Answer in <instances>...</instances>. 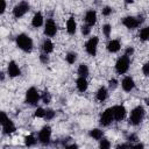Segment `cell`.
I'll list each match as a JSON object with an SVG mask.
<instances>
[{
    "mask_svg": "<svg viewBox=\"0 0 149 149\" xmlns=\"http://www.w3.org/2000/svg\"><path fill=\"white\" fill-rule=\"evenodd\" d=\"M146 104L149 106V98H147V99H146Z\"/></svg>",
    "mask_w": 149,
    "mask_h": 149,
    "instance_id": "obj_44",
    "label": "cell"
},
{
    "mask_svg": "<svg viewBox=\"0 0 149 149\" xmlns=\"http://www.w3.org/2000/svg\"><path fill=\"white\" fill-rule=\"evenodd\" d=\"M85 21H86V24L87 26H93L97 21V13L95 10H88L85 15Z\"/></svg>",
    "mask_w": 149,
    "mask_h": 149,
    "instance_id": "obj_14",
    "label": "cell"
},
{
    "mask_svg": "<svg viewBox=\"0 0 149 149\" xmlns=\"http://www.w3.org/2000/svg\"><path fill=\"white\" fill-rule=\"evenodd\" d=\"M99 148H100V149H109V148H111V142H109L108 140H106V139H102V140L100 141Z\"/></svg>",
    "mask_w": 149,
    "mask_h": 149,
    "instance_id": "obj_27",
    "label": "cell"
},
{
    "mask_svg": "<svg viewBox=\"0 0 149 149\" xmlns=\"http://www.w3.org/2000/svg\"><path fill=\"white\" fill-rule=\"evenodd\" d=\"M50 137H51V128L49 126L43 127L38 134V141L42 144H48L50 142Z\"/></svg>",
    "mask_w": 149,
    "mask_h": 149,
    "instance_id": "obj_5",
    "label": "cell"
},
{
    "mask_svg": "<svg viewBox=\"0 0 149 149\" xmlns=\"http://www.w3.org/2000/svg\"><path fill=\"white\" fill-rule=\"evenodd\" d=\"M113 113H114V119L118 120V121H121L126 115V108L121 105L114 106L113 107Z\"/></svg>",
    "mask_w": 149,
    "mask_h": 149,
    "instance_id": "obj_11",
    "label": "cell"
},
{
    "mask_svg": "<svg viewBox=\"0 0 149 149\" xmlns=\"http://www.w3.org/2000/svg\"><path fill=\"white\" fill-rule=\"evenodd\" d=\"M119 49H120V42L118 40H112L108 42L107 50L109 52H116V51H119Z\"/></svg>",
    "mask_w": 149,
    "mask_h": 149,
    "instance_id": "obj_15",
    "label": "cell"
},
{
    "mask_svg": "<svg viewBox=\"0 0 149 149\" xmlns=\"http://www.w3.org/2000/svg\"><path fill=\"white\" fill-rule=\"evenodd\" d=\"M2 129H3V133L5 134H10V133L15 132V126H14L13 121L8 120L5 125H2Z\"/></svg>",
    "mask_w": 149,
    "mask_h": 149,
    "instance_id": "obj_18",
    "label": "cell"
},
{
    "mask_svg": "<svg viewBox=\"0 0 149 149\" xmlns=\"http://www.w3.org/2000/svg\"><path fill=\"white\" fill-rule=\"evenodd\" d=\"M40 59H41V62H42V63H44V64H47V63L49 62V57H48L45 54L41 55V56H40Z\"/></svg>",
    "mask_w": 149,
    "mask_h": 149,
    "instance_id": "obj_37",
    "label": "cell"
},
{
    "mask_svg": "<svg viewBox=\"0 0 149 149\" xmlns=\"http://www.w3.org/2000/svg\"><path fill=\"white\" fill-rule=\"evenodd\" d=\"M98 42H99V40H98L97 36L91 37V38L86 42V44H85V49H86V51H87L88 55H91V56H94V55H95Z\"/></svg>",
    "mask_w": 149,
    "mask_h": 149,
    "instance_id": "obj_6",
    "label": "cell"
},
{
    "mask_svg": "<svg viewBox=\"0 0 149 149\" xmlns=\"http://www.w3.org/2000/svg\"><path fill=\"white\" fill-rule=\"evenodd\" d=\"M106 98H107V88L102 86V87H100V88L98 90V92H97V99H98L99 101H104Z\"/></svg>",
    "mask_w": 149,
    "mask_h": 149,
    "instance_id": "obj_21",
    "label": "cell"
},
{
    "mask_svg": "<svg viewBox=\"0 0 149 149\" xmlns=\"http://www.w3.org/2000/svg\"><path fill=\"white\" fill-rule=\"evenodd\" d=\"M24 143H26L27 147H31V146H34V144L36 143V139H35L33 135H28V136H26V139H24Z\"/></svg>",
    "mask_w": 149,
    "mask_h": 149,
    "instance_id": "obj_25",
    "label": "cell"
},
{
    "mask_svg": "<svg viewBox=\"0 0 149 149\" xmlns=\"http://www.w3.org/2000/svg\"><path fill=\"white\" fill-rule=\"evenodd\" d=\"M44 115H45V111H44L43 108L38 107V108L35 111V116H37V118H44Z\"/></svg>",
    "mask_w": 149,
    "mask_h": 149,
    "instance_id": "obj_29",
    "label": "cell"
},
{
    "mask_svg": "<svg viewBox=\"0 0 149 149\" xmlns=\"http://www.w3.org/2000/svg\"><path fill=\"white\" fill-rule=\"evenodd\" d=\"M54 116H55V112H54L52 109H47V111H45V115H44V118H45L47 120H51Z\"/></svg>",
    "mask_w": 149,
    "mask_h": 149,
    "instance_id": "obj_30",
    "label": "cell"
},
{
    "mask_svg": "<svg viewBox=\"0 0 149 149\" xmlns=\"http://www.w3.org/2000/svg\"><path fill=\"white\" fill-rule=\"evenodd\" d=\"M142 21H143V17H142V16H139V17L126 16V17L122 20V23H123L128 29H134V28H136Z\"/></svg>",
    "mask_w": 149,
    "mask_h": 149,
    "instance_id": "obj_4",
    "label": "cell"
},
{
    "mask_svg": "<svg viewBox=\"0 0 149 149\" xmlns=\"http://www.w3.org/2000/svg\"><path fill=\"white\" fill-rule=\"evenodd\" d=\"M38 99H40V95H38L37 90L35 87H30L27 91V93H26V100H27V102L30 104V105H36L37 101H38Z\"/></svg>",
    "mask_w": 149,
    "mask_h": 149,
    "instance_id": "obj_7",
    "label": "cell"
},
{
    "mask_svg": "<svg viewBox=\"0 0 149 149\" xmlns=\"http://www.w3.org/2000/svg\"><path fill=\"white\" fill-rule=\"evenodd\" d=\"M42 100H43L44 104H49L50 100H51V95H50V93L47 92V91L43 92V94H42Z\"/></svg>",
    "mask_w": 149,
    "mask_h": 149,
    "instance_id": "obj_28",
    "label": "cell"
},
{
    "mask_svg": "<svg viewBox=\"0 0 149 149\" xmlns=\"http://www.w3.org/2000/svg\"><path fill=\"white\" fill-rule=\"evenodd\" d=\"M144 116V109L142 106H136L132 112H130V118H129V122L132 125H139Z\"/></svg>",
    "mask_w": 149,
    "mask_h": 149,
    "instance_id": "obj_2",
    "label": "cell"
},
{
    "mask_svg": "<svg viewBox=\"0 0 149 149\" xmlns=\"http://www.w3.org/2000/svg\"><path fill=\"white\" fill-rule=\"evenodd\" d=\"M132 149H144V146H143V143H137V144L134 146Z\"/></svg>",
    "mask_w": 149,
    "mask_h": 149,
    "instance_id": "obj_40",
    "label": "cell"
},
{
    "mask_svg": "<svg viewBox=\"0 0 149 149\" xmlns=\"http://www.w3.org/2000/svg\"><path fill=\"white\" fill-rule=\"evenodd\" d=\"M142 72H143L146 76H149V62L146 63V64L143 65V68H142Z\"/></svg>",
    "mask_w": 149,
    "mask_h": 149,
    "instance_id": "obj_34",
    "label": "cell"
},
{
    "mask_svg": "<svg viewBox=\"0 0 149 149\" xmlns=\"http://www.w3.org/2000/svg\"><path fill=\"white\" fill-rule=\"evenodd\" d=\"M90 26H87V24H85V26H83L81 27V33L84 34V35H88L90 34Z\"/></svg>",
    "mask_w": 149,
    "mask_h": 149,
    "instance_id": "obj_33",
    "label": "cell"
},
{
    "mask_svg": "<svg viewBox=\"0 0 149 149\" xmlns=\"http://www.w3.org/2000/svg\"><path fill=\"white\" fill-rule=\"evenodd\" d=\"M7 71H8V74L10 76V77H17L21 72H20V69H19V66L16 65V63L15 62H9L8 63V68H7Z\"/></svg>",
    "mask_w": 149,
    "mask_h": 149,
    "instance_id": "obj_12",
    "label": "cell"
},
{
    "mask_svg": "<svg viewBox=\"0 0 149 149\" xmlns=\"http://www.w3.org/2000/svg\"><path fill=\"white\" fill-rule=\"evenodd\" d=\"M111 13H112V8H111V7H104V8H102V15L108 16Z\"/></svg>",
    "mask_w": 149,
    "mask_h": 149,
    "instance_id": "obj_32",
    "label": "cell"
},
{
    "mask_svg": "<svg viewBox=\"0 0 149 149\" xmlns=\"http://www.w3.org/2000/svg\"><path fill=\"white\" fill-rule=\"evenodd\" d=\"M140 38L142 41L149 40V27H144V28L141 29V31H140Z\"/></svg>",
    "mask_w": 149,
    "mask_h": 149,
    "instance_id": "obj_24",
    "label": "cell"
},
{
    "mask_svg": "<svg viewBox=\"0 0 149 149\" xmlns=\"http://www.w3.org/2000/svg\"><path fill=\"white\" fill-rule=\"evenodd\" d=\"M121 85H122V88L126 92H129V91H132L134 88L135 83H134V80L130 77H125L123 80H122V83H121Z\"/></svg>",
    "mask_w": 149,
    "mask_h": 149,
    "instance_id": "obj_13",
    "label": "cell"
},
{
    "mask_svg": "<svg viewBox=\"0 0 149 149\" xmlns=\"http://www.w3.org/2000/svg\"><path fill=\"white\" fill-rule=\"evenodd\" d=\"M42 23H43V16H42V14H41L40 12H37V13L34 15L33 20H31V24L37 28V27L42 26Z\"/></svg>",
    "mask_w": 149,
    "mask_h": 149,
    "instance_id": "obj_17",
    "label": "cell"
},
{
    "mask_svg": "<svg viewBox=\"0 0 149 149\" xmlns=\"http://www.w3.org/2000/svg\"><path fill=\"white\" fill-rule=\"evenodd\" d=\"M77 88H78L80 92L86 91V88H87V81H86L85 78L79 77V78L77 79Z\"/></svg>",
    "mask_w": 149,
    "mask_h": 149,
    "instance_id": "obj_19",
    "label": "cell"
},
{
    "mask_svg": "<svg viewBox=\"0 0 149 149\" xmlns=\"http://www.w3.org/2000/svg\"><path fill=\"white\" fill-rule=\"evenodd\" d=\"M65 58H66V62H68L69 64H73V63L76 62V59H77V55H76L74 52H69Z\"/></svg>",
    "mask_w": 149,
    "mask_h": 149,
    "instance_id": "obj_26",
    "label": "cell"
},
{
    "mask_svg": "<svg viewBox=\"0 0 149 149\" xmlns=\"http://www.w3.org/2000/svg\"><path fill=\"white\" fill-rule=\"evenodd\" d=\"M128 139H129V141H130V142H133V141H136V140H137V137H136V135H135V134L129 135V137H128Z\"/></svg>",
    "mask_w": 149,
    "mask_h": 149,
    "instance_id": "obj_41",
    "label": "cell"
},
{
    "mask_svg": "<svg viewBox=\"0 0 149 149\" xmlns=\"http://www.w3.org/2000/svg\"><path fill=\"white\" fill-rule=\"evenodd\" d=\"M90 135H91V137H93L94 140H100V139L102 137V130H100V129H98V128H94V129H92V130L90 132Z\"/></svg>",
    "mask_w": 149,
    "mask_h": 149,
    "instance_id": "obj_23",
    "label": "cell"
},
{
    "mask_svg": "<svg viewBox=\"0 0 149 149\" xmlns=\"http://www.w3.org/2000/svg\"><path fill=\"white\" fill-rule=\"evenodd\" d=\"M78 74L83 78H85L87 74H88V68L86 64H80L79 68H78Z\"/></svg>",
    "mask_w": 149,
    "mask_h": 149,
    "instance_id": "obj_22",
    "label": "cell"
},
{
    "mask_svg": "<svg viewBox=\"0 0 149 149\" xmlns=\"http://www.w3.org/2000/svg\"><path fill=\"white\" fill-rule=\"evenodd\" d=\"M28 9H29V5H28V2L22 1V2H20L19 5H16V6L14 7V9H13V14H14L15 17H21V16H23V15L28 12Z\"/></svg>",
    "mask_w": 149,
    "mask_h": 149,
    "instance_id": "obj_8",
    "label": "cell"
},
{
    "mask_svg": "<svg viewBox=\"0 0 149 149\" xmlns=\"http://www.w3.org/2000/svg\"><path fill=\"white\" fill-rule=\"evenodd\" d=\"M1 9H0V13H3L5 12V9H6V2L5 1H1Z\"/></svg>",
    "mask_w": 149,
    "mask_h": 149,
    "instance_id": "obj_42",
    "label": "cell"
},
{
    "mask_svg": "<svg viewBox=\"0 0 149 149\" xmlns=\"http://www.w3.org/2000/svg\"><path fill=\"white\" fill-rule=\"evenodd\" d=\"M16 44H17V47L21 49V50H23V51H30L31 50V48H33V41H31V38L29 37V36H27L26 34H20V35H17V37H16Z\"/></svg>",
    "mask_w": 149,
    "mask_h": 149,
    "instance_id": "obj_1",
    "label": "cell"
},
{
    "mask_svg": "<svg viewBox=\"0 0 149 149\" xmlns=\"http://www.w3.org/2000/svg\"><path fill=\"white\" fill-rule=\"evenodd\" d=\"M42 49H43V51H44L45 54L51 52V51L54 50V44H52V42H51L50 40H45V41L43 42V44H42Z\"/></svg>",
    "mask_w": 149,
    "mask_h": 149,
    "instance_id": "obj_20",
    "label": "cell"
},
{
    "mask_svg": "<svg viewBox=\"0 0 149 149\" xmlns=\"http://www.w3.org/2000/svg\"><path fill=\"white\" fill-rule=\"evenodd\" d=\"M128 68H129V57H127V56H122V57H120V58L118 59L116 64H115L116 72L122 74V73L127 72Z\"/></svg>",
    "mask_w": 149,
    "mask_h": 149,
    "instance_id": "obj_3",
    "label": "cell"
},
{
    "mask_svg": "<svg viewBox=\"0 0 149 149\" xmlns=\"http://www.w3.org/2000/svg\"><path fill=\"white\" fill-rule=\"evenodd\" d=\"M76 29H77V24H76V21L73 17H70L66 22V30L69 34H74L76 33Z\"/></svg>",
    "mask_w": 149,
    "mask_h": 149,
    "instance_id": "obj_16",
    "label": "cell"
},
{
    "mask_svg": "<svg viewBox=\"0 0 149 149\" xmlns=\"http://www.w3.org/2000/svg\"><path fill=\"white\" fill-rule=\"evenodd\" d=\"M111 30H112V28H111V26L109 24H105L104 27H102V33L105 34V36H109V34H111Z\"/></svg>",
    "mask_w": 149,
    "mask_h": 149,
    "instance_id": "obj_31",
    "label": "cell"
},
{
    "mask_svg": "<svg viewBox=\"0 0 149 149\" xmlns=\"http://www.w3.org/2000/svg\"><path fill=\"white\" fill-rule=\"evenodd\" d=\"M57 31V27H56V23L52 19H49L47 20V23H45V28H44V34L48 35V36H54Z\"/></svg>",
    "mask_w": 149,
    "mask_h": 149,
    "instance_id": "obj_10",
    "label": "cell"
},
{
    "mask_svg": "<svg viewBox=\"0 0 149 149\" xmlns=\"http://www.w3.org/2000/svg\"><path fill=\"white\" fill-rule=\"evenodd\" d=\"M116 149H130V146L128 143H122V144H119Z\"/></svg>",
    "mask_w": 149,
    "mask_h": 149,
    "instance_id": "obj_38",
    "label": "cell"
},
{
    "mask_svg": "<svg viewBox=\"0 0 149 149\" xmlns=\"http://www.w3.org/2000/svg\"><path fill=\"white\" fill-rule=\"evenodd\" d=\"M116 86H118L116 79H111V80H109V88H111V90H114Z\"/></svg>",
    "mask_w": 149,
    "mask_h": 149,
    "instance_id": "obj_35",
    "label": "cell"
},
{
    "mask_svg": "<svg viewBox=\"0 0 149 149\" xmlns=\"http://www.w3.org/2000/svg\"><path fill=\"white\" fill-rule=\"evenodd\" d=\"M133 52H134V49H133V48H127V49H126V52H125V56L129 57Z\"/></svg>",
    "mask_w": 149,
    "mask_h": 149,
    "instance_id": "obj_39",
    "label": "cell"
},
{
    "mask_svg": "<svg viewBox=\"0 0 149 149\" xmlns=\"http://www.w3.org/2000/svg\"><path fill=\"white\" fill-rule=\"evenodd\" d=\"M8 120H9V119L7 118L6 113H5V112H1V125H5V123H6Z\"/></svg>",
    "mask_w": 149,
    "mask_h": 149,
    "instance_id": "obj_36",
    "label": "cell"
},
{
    "mask_svg": "<svg viewBox=\"0 0 149 149\" xmlns=\"http://www.w3.org/2000/svg\"><path fill=\"white\" fill-rule=\"evenodd\" d=\"M66 149H78V146L77 144H71V146H68Z\"/></svg>",
    "mask_w": 149,
    "mask_h": 149,
    "instance_id": "obj_43",
    "label": "cell"
},
{
    "mask_svg": "<svg viewBox=\"0 0 149 149\" xmlns=\"http://www.w3.org/2000/svg\"><path fill=\"white\" fill-rule=\"evenodd\" d=\"M114 119V113H113V108H107L100 116V123L102 126H108L112 120Z\"/></svg>",
    "mask_w": 149,
    "mask_h": 149,
    "instance_id": "obj_9",
    "label": "cell"
}]
</instances>
